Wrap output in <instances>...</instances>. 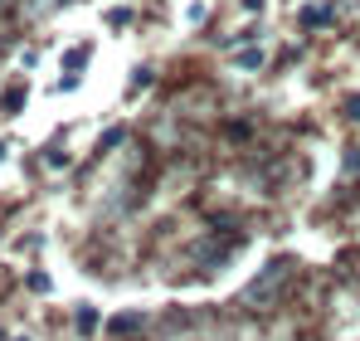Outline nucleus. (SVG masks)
Returning <instances> with one entry per match:
<instances>
[{"label":"nucleus","mask_w":360,"mask_h":341,"mask_svg":"<svg viewBox=\"0 0 360 341\" xmlns=\"http://www.w3.org/2000/svg\"><path fill=\"white\" fill-rule=\"evenodd\" d=\"M234 68H243V73H258V68H263V49H258V44L239 49V54H234Z\"/></svg>","instance_id":"f257e3e1"},{"label":"nucleus","mask_w":360,"mask_h":341,"mask_svg":"<svg viewBox=\"0 0 360 341\" xmlns=\"http://www.w3.org/2000/svg\"><path fill=\"white\" fill-rule=\"evenodd\" d=\"M93 327H98V312L83 307V312H78V332H93Z\"/></svg>","instance_id":"39448f33"},{"label":"nucleus","mask_w":360,"mask_h":341,"mask_svg":"<svg viewBox=\"0 0 360 341\" xmlns=\"http://www.w3.org/2000/svg\"><path fill=\"white\" fill-rule=\"evenodd\" d=\"M5 156H10V142H0V161H5Z\"/></svg>","instance_id":"6e6552de"},{"label":"nucleus","mask_w":360,"mask_h":341,"mask_svg":"<svg viewBox=\"0 0 360 341\" xmlns=\"http://www.w3.org/2000/svg\"><path fill=\"white\" fill-rule=\"evenodd\" d=\"M25 98H30V93H25V88L15 83V88H10V93L0 98V113H5V117H20V108H25Z\"/></svg>","instance_id":"f03ea898"},{"label":"nucleus","mask_w":360,"mask_h":341,"mask_svg":"<svg viewBox=\"0 0 360 341\" xmlns=\"http://www.w3.org/2000/svg\"><path fill=\"white\" fill-rule=\"evenodd\" d=\"M351 117H356V122H360V98H351Z\"/></svg>","instance_id":"0eeeda50"},{"label":"nucleus","mask_w":360,"mask_h":341,"mask_svg":"<svg viewBox=\"0 0 360 341\" xmlns=\"http://www.w3.org/2000/svg\"><path fill=\"white\" fill-rule=\"evenodd\" d=\"M88 58H93V49H88V44H78V49H68V54H63V68H68V73H78V68H88Z\"/></svg>","instance_id":"7ed1b4c3"},{"label":"nucleus","mask_w":360,"mask_h":341,"mask_svg":"<svg viewBox=\"0 0 360 341\" xmlns=\"http://www.w3.org/2000/svg\"><path fill=\"white\" fill-rule=\"evenodd\" d=\"M205 15H210V0H190L185 5V25H200Z\"/></svg>","instance_id":"20e7f679"},{"label":"nucleus","mask_w":360,"mask_h":341,"mask_svg":"<svg viewBox=\"0 0 360 341\" xmlns=\"http://www.w3.org/2000/svg\"><path fill=\"white\" fill-rule=\"evenodd\" d=\"M243 10H248V15H258V10H263V5H268V0H239Z\"/></svg>","instance_id":"423d86ee"}]
</instances>
